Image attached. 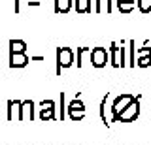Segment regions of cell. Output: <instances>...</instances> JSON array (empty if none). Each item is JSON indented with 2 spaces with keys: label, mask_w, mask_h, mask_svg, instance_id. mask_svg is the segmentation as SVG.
I'll use <instances>...</instances> for the list:
<instances>
[{
  "label": "cell",
  "mask_w": 151,
  "mask_h": 145,
  "mask_svg": "<svg viewBox=\"0 0 151 145\" xmlns=\"http://www.w3.org/2000/svg\"><path fill=\"white\" fill-rule=\"evenodd\" d=\"M125 53H127V47H123V41H121V45L117 41H111L110 44V64L113 68L129 66V60L125 59Z\"/></svg>",
  "instance_id": "obj_1"
},
{
  "label": "cell",
  "mask_w": 151,
  "mask_h": 145,
  "mask_svg": "<svg viewBox=\"0 0 151 145\" xmlns=\"http://www.w3.org/2000/svg\"><path fill=\"white\" fill-rule=\"evenodd\" d=\"M138 115H140V94L136 96V100L127 109H123L121 113L113 117V123H132V121L138 119Z\"/></svg>",
  "instance_id": "obj_2"
},
{
  "label": "cell",
  "mask_w": 151,
  "mask_h": 145,
  "mask_svg": "<svg viewBox=\"0 0 151 145\" xmlns=\"http://www.w3.org/2000/svg\"><path fill=\"white\" fill-rule=\"evenodd\" d=\"M74 64V51L70 47H57V68L55 74L60 76L63 68H70Z\"/></svg>",
  "instance_id": "obj_3"
},
{
  "label": "cell",
  "mask_w": 151,
  "mask_h": 145,
  "mask_svg": "<svg viewBox=\"0 0 151 145\" xmlns=\"http://www.w3.org/2000/svg\"><path fill=\"white\" fill-rule=\"evenodd\" d=\"M110 62V51L106 47H93L91 49V64L94 68H104Z\"/></svg>",
  "instance_id": "obj_4"
},
{
  "label": "cell",
  "mask_w": 151,
  "mask_h": 145,
  "mask_svg": "<svg viewBox=\"0 0 151 145\" xmlns=\"http://www.w3.org/2000/svg\"><path fill=\"white\" fill-rule=\"evenodd\" d=\"M136 100V96H132V94H129V92H123V94H119L115 98V102H113V106H111V115L115 117L117 113H121L123 109H127L132 102Z\"/></svg>",
  "instance_id": "obj_5"
},
{
  "label": "cell",
  "mask_w": 151,
  "mask_h": 145,
  "mask_svg": "<svg viewBox=\"0 0 151 145\" xmlns=\"http://www.w3.org/2000/svg\"><path fill=\"white\" fill-rule=\"evenodd\" d=\"M30 62L27 53H9V68H25Z\"/></svg>",
  "instance_id": "obj_6"
},
{
  "label": "cell",
  "mask_w": 151,
  "mask_h": 145,
  "mask_svg": "<svg viewBox=\"0 0 151 145\" xmlns=\"http://www.w3.org/2000/svg\"><path fill=\"white\" fill-rule=\"evenodd\" d=\"M21 121L32 123L34 121V102L32 100H23L21 104Z\"/></svg>",
  "instance_id": "obj_7"
},
{
  "label": "cell",
  "mask_w": 151,
  "mask_h": 145,
  "mask_svg": "<svg viewBox=\"0 0 151 145\" xmlns=\"http://www.w3.org/2000/svg\"><path fill=\"white\" fill-rule=\"evenodd\" d=\"M21 104L23 100H8V121H21Z\"/></svg>",
  "instance_id": "obj_8"
},
{
  "label": "cell",
  "mask_w": 151,
  "mask_h": 145,
  "mask_svg": "<svg viewBox=\"0 0 151 145\" xmlns=\"http://www.w3.org/2000/svg\"><path fill=\"white\" fill-rule=\"evenodd\" d=\"M74 2L72 0H55V13H68L70 10H72Z\"/></svg>",
  "instance_id": "obj_9"
},
{
  "label": "cell",
  "mask_w": 151,
  "mask_h": 145,
  "mask_svg": "<svg viewBox=\"0 0 151 145\" xmlns=\"http://www.w3.org/2000/svg\"><path fill=\"white\" fill-rule=\"evenodd\" d=\"M113 6H111V0H94V11L96 13H111Z\"/></svg>",
  "instance_id": "obj_10"
},
{
  "label": "cell",
  "mask_w": 151,
  "mask_h": 145,
  "mask_svg": "<svg viewBox=\"0 0 151 145\" xmlns=\"http://www.w3.org/2000/svg\"><path fill=\"white\" fill-rule=\"evenodd\" d=\"M42 123H47V121H55L57 115H55V107H40V113H38Z\"/></svg>",
  "instance_id": "obj_11"
},
{
  "label": "cell",
  "mask_w": 151,
  "mask_h": 145,
  "mask_svg": "<svg viewBox=\"0 0 151 145\" xmlns=\"http://www.w3.org/2000/svg\"><path fill=\"white\" fill-rule=\"evenodd\" d=\"M9 53H27V44L23 40H9Z\"/></svg>",
  "instance_id": "obj_12"
},
{
  "label": "cell",
  "mask_w": 151,
  "mask_h": 145,
  "mask_svg": "<svg viewBox=\"0 0 151 145\" xmlns=\"http://www.w3.org/2000/svg\"><path fill=\"white\" fill-rule=\"evenodd\" d=\"M93 4L91 0H76V11L78 13H91Z\"/></svg>",
  "instance_id": "obj_13"
},
{
  "label": "cell",
  "mask_w": 151,
  "mask_h": 145,
  "mask_svg": "<svg viewBox=\"0 0 151 145\" xmlns=\"http://www.w3.org/2000/svg\"><path fill=\"white\" fill-rule=\"evenodd\" d=\"M66 111H68V113H74V111H85V104H83L81 100H79L78 96H76L74 100L68 104V107H66Z\"/></svg>",
  "instance_id": "obj_14"
},
{
  "label": "cell",
  "mask_w": 151,
  "mask_h": 145,
  "mask_svg": "<svg viewBox=\"0 0 151 145\" xmlns=\"http://www.w3.org/2000/svg\"><path fill=\"white\" fill-rule=\"evenodd\" d=\"M129 66L136 68V41L134 40L129 41Z\"/></svg>",
  "instance_id": "obj_15"
},
{
  "label": "cell",
  "mask_w": 151,
  "mask_h": 145,
  "mask_svg": "<svg viewBox=\"0 0 151 145\" xmlns=\"http://www.w3.org/2000/svg\"><path fill=\"white\" fill-rule=\"evenodd\" d=\"M85 53H91V47H78L76 49V66L78 68L83 66V55Z\"/></svg>",
  "instance_id": "obj_16"
},
{
  "label": "cell",
  "mask_w": 151,
  "mask_h": 145,
  "mask_svg": "<svg viewBox=\"0 0 151 145\" xmlns=\"http://www.w3.org/2000/svg\"><path fill=\"white\" fill-rule=\"evenodd\" d=\"M108 96H110V94L106 92V96H104L102 100H100V107H98V113H100V119H102V123L106 124V126H110V123L106 121V102H108Z\"/></svg>",
  "instance_id": "obj_17"
},
{
  "label": "cell",
  "mask_w": 151,
  "mask_h": 145,
  "mask_svg": "<svg viewBox=\"0 0 151 145\" xmlns=\"http://www.w3.org/2000/svg\"><path fill=\"white\" fill-rule=\"evenodd\" d=\"M136 6H138L136 2H117V10L121 13H130Z\"/></svg>",
  "instance_id": "obj_18"
},
{
  "label": "cell",
  "mask_w": 151,
  "mask_h": 145,
  "mask_svg": "<svg viewBox=\"0 0 151 145\" xmlns=\"http://www.w3.org/2000/svg\"><path fill=\"white\" fill-rule=\"evenodd\" d=\"M138 10L142 11V13H149L151 11V0H138Z\"/></svg>",
  "instance_id": "obj_19"
},
{
  "label": "cell",
  "mask_w": 151,
  "mask_h": 145,
  "mask_svg": "<svg viewBox=\"0 0 151 145\" xmlns=\"http://www.w3.org/2000/svg\"><path fill=\"white\" fill-rule=\"evenodd\" d=\"M138 64L140 68H147V66H151V55H145V57H140L138 59Z\"/></svg>",
  "instance_id": "obj_20"
},
{
  "label": "cell",
  "mask_w": 151,
  "mask_h": 145,
  "mask_svg": "<svg viewBox=\"0 0 151 145\" xmlns=\"http://www.w3.org/2000/svg\"><path fill=\"white\" fill-rule=\"evenodd\" d=\"M68 117L76 123V121H81L83 117H85V111H74V113H68Z\"/></svg>",
  "instance_id": "obj_21"
},
{
  "label": "cell",
  "mask_w": 151,
  "mask_h": 145,
  "mask_svg": "<svg viewBox=\"0 0 151 145\" xmlns=\"http://www.w3.org/2000/svg\"><path fill=\"white\" fill-rule=\"evenodd\" d=\"M64 111H66V107H64V92H60V121L64 119Z\"/></svg>",
  "instance_id": "obj_22"
},
{
  "label": "cell",
  "mask_w": 151,
  "mask_h": 145,
  "mask_svg": "<svg viewBox=\"0 0 151 145\" xmlns=\"http://www.w3.org/2000/svg\"><path fill=\"white\" fill-rule=\"evenodd\" d=\"M40 107H55V102L53 100H42L40 102Z\"/></svg>",
  "instance_id": "obj_23"
},
{
  "label": "cell",
  "mask_w": 151,
  "mask_h": 145,
  "mask_svg": "<svg viewBox=\"0 0 151 145\" xmlns=\"http://www.w3.org/2000/svg\"><path fill=\"white\" fill-rule=\"evenodd\" d=\"M138 55H140V57H145V55H151V49H149V47H142V49H138Z\"/></svg>",
  "instance_id": "obj_24"
},
{
  "label": "cell",
  "mask_w": 151,
  "mask_h": 145,
  "mask_svg": "<svg viewBox=\"0 0 151 145\" xmlns=\"http://www.w3.org/2000/svg\"><path fill=\"white\" fill-rule=\"evenodd\" d=\"M45 57H42V55H38V57H30V60H34V62H40V60H44Z\"/></svg>",
  "instance_id": "obj_25"
}]
</instances>
